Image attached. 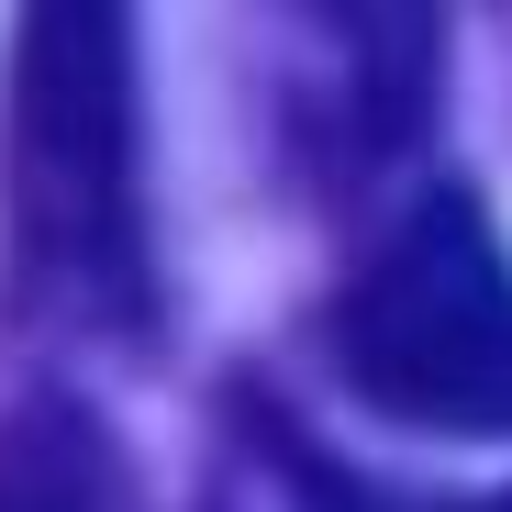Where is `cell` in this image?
<instances>
[{"label":"cell","instance_id":"7a4b0ae2","mask_svg":"<svg viewBox=\"0 0 512 512\" xmlns=\"http://www.w3.org/2000/svg\"><path fill=\"white\" fill-rule=\"evenodd\" d=\"M323 357L379 423L512 435V245L468 190H423L323 312Z\"/></svg>","mask_w":512,"mask_h":512},{"label":"cell","instance_id":"6da1fadb","mask_svg":"<svg viewBox=\"0 0 512 512\" xmlns=\"http://www.w3.org/2000/svg\"><path fill=\"white\" fill-rule=\"evenodd\" d=\"M0 312L34 334H134L156 323V223H145V101L134 23L56 0L12 34L0 101Z\"/></svg>","mask_w":512,"mask_h":512},{"label":"cell","instance_id":"3957f363","mask_svg":"<svg viewBox=\"0 0 512 512\" xmlns=\"http://www.w3.org/2000/svg\"><path fill=\"white\" fill-rule=\"evenodd\" d=\"M0 512H123V457L101 435V412H78L56 390L0 412Z\"/></svg>","mask_w":512,"mask_h":512},{"label":"cell","instance_id":"277c9868","mask_svg":"<svg viewBox=\"0 0 512 512\" xmlns=\"http://www.w3.org/2000/svg\"><path fill=\"white\" fill-rule=\"evenodd\" d=\"M279 468H290V457H279ZM290 512H379V501H368V490H346L334 468H312V457H301V468H290ZM446 512H512V490H490V501H446Z\"/></svg>","mask_w":512,"mask_h":512}]
</instances>
